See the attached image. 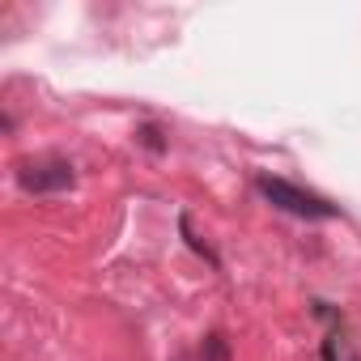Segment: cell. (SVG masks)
Here are the masks:
<instances>
[{
	"label": "cell",
	"instance_id": "2",
	"mask_svg": "<svg viewBox=\"0 0 361 361\" xmlns=\"http://www.w3.org/2000/svg\"><path fill=\"white\" fill-rule=\"evenodd\" d=\"M73 166L68 161H30V166H22L18 170V183L26 188V192H35V196H47V192H68L73 188Z\"/></svg>",
	"mask_w": 361,
	"mask_h": 361
},
{
	"label": "cell",
	"instance_id": "5",
	"mask_svg": "<svg viewBox=\"0 0 361 361\" xmlns=\"http://www.w3.org/2000/svg\"><path fill=\"white\" fill-rule=\"evenodd\" d=\"M140 140H145L149 149H161V132H157L153 123H145V128H140Z\"/></svg>",
	"mask_w": 361,
	"mask_h": 361
},
{
	"label": "cell",
	"instance_id": "4",
	"mask_svg": "<svg viewBox=\"0 0 361 361\" xmlns=\"http://www.w3.org/2000/svg\"><path fill=\"white\" fill-rule=\"evenodd\" d=\"M204 361H226V340L221 336H209L204 340Z\"/></svg>",
	"mask_w": 361,
	"mask_h": 361
},
{
	"label": "cell",
	"instance_id": "3",
	"mask_svg": "<svg viewBox=\"0 0 361 361\" xmlns=\"http://www.w3.org/2000/svg\"><path fill=\"white\" fill-rule=\"evenodd\" d=\"M327 361H357L353 348L344 344V336H331V340H327Z\"/></svg>",
	"mask_w": 361,
	"mask_h": 361
},
{
	"label": "cell",
	"instance_id": "1",
	"mask_svg": "<svg viewBox=\"0 0 361 361\" xmlns=\"http://www.w3.org/2000/svg\"><path fill=\"white\" fill-rule=\"evenodd\" d=\"M255 188H259L276 209H285V213H293V217H314V221H319V217H331V213H336L327 200H319V196H310V192L285 183V178H272V174H259Z\"/></svg>",
	"mask_w": 361,
	"mask_h": 361
}]
</instances>
